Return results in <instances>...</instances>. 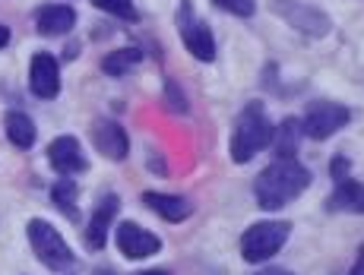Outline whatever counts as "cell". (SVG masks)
I'll return each instance as SVG.
<instances>
[{
  "instance_id": "15",
  "label": "cell",
  "mask_w": 364,
  "mask_h": 275,
  "mask_svg": "<svg viewBox=\"0 0 364 275\" xmlns=\"http://www.w3.org/2000/svg\"><path fill=\"white\" fill-rule=\"evenodd\" d=\"M279 10L285 13V16L291 19V23L298 26L301 32H307V35H326L330 32V19L323 16L320 10H311V6H304V4H279Z\"/></svg>"
},
{
  "instance_id": "12",
  "label": "cell",
  "mask_w": 364,
  "mask_h": 275,
  "mask_svg": "<svg viewBox=\"0 0 364 275\" xmlns=\"http://www.w3.org/2000/svg\"><path fill=\"white\" fill-rule=\"evenodd\" d=\"M143 203L152 209L156 215H162L165 222H184V218H191L193 212V203L187 200V196H171V193H143Z\"/></svg>"
},
{
  "instance_id": "23",
  "label": "cell",
  "mask_w": 364,
  "mask_h": 275,
  "mask_svg": "<svg viewBox=\"0 0 364 275\" xmlns=\"http://www.w3.org/2000/svg\"><path fill=\"white\" fill-rule=\"evenodd\" d=\"M330 171H333V180H342V178L348 174V161L342 158V155H336L333 165H330Z\"/></svg>"
},
{
  "instance_id": "7",
  "label": "cell",
  "mask_w": 364,
  "mask_h": 275,
  "mask_svg": "<svg viewBox=\"0 0 364 275\" xmlns=\"http://www.w3.org/2000/svg\"><path fill=\"white\" fill-rule=\"evenodd\" d=\"M117 250L127 259H146L162 250V241L149 231H143L136 222H121L117 225Z\"/></svg>"
},
{
  "instance_id": "14",
  "label": "cell",
  "mask_w": 364,
  "mask_h": 275,
  "mask_svg": "<svg viewBox=\"0 0 364 275\" xmlns=\"http://www.w3.org/2000/svg\"><path fill=\"white\" fill-rule=\"evenodd\" d=\"M330 209H333V212L364 215V183L352 180V178L336 180V190H333V196H330Z\"/></svg>"
},
{
  "instance_id": "2",
  "label": "cell",
  "mask_w": 364,
  "mask_h": 275,
  "mask_svg": "<svg viewBox=\"0 0 364 275\" xmlns=\"http://www.w3.org/2000/svg\"><path fill=\"white\" fill-rule=\"evenodd\" d=\"M272 130H276V126L269 124V117H266L263 104H260V102H250L247 108L241 111L237 124H235L232 161L244 165V161H250L257 152H263L266 146L272 143Z\"/></svg>"
},
{
  "instance_id": "20",
  "label": "cell",
  "mask_w": 364,
  "mask_h": 275,
  "mask_svg": "<svg viewBox=\"0 0 364 275\" xmlns=\"http://www.w3.org/2000/svg\"><path fill=\"white\" fill-rule=\"evenodd\" d=\"M99 10L111 13V16H121V19H136V10H133V0H92Z\"/></svg>"
},
{
  "instance_id": "8",
  "label": "cell",
  "mask_w": 364,
  "mask_h": 275,
  "mask_svg": "<svg viewBox=\"0 0 364 275\" xmlns=\"http://www.w3.org/2000/svg\"><path fill=\"white\" fill-rule=\"evenodd\" d=\"M48 161H51V168L58 174H80L86 171V155L80 149V139L76 136H58L51 146H48Z\"/></svg>"
},
{
  "instance_id": "17",
  "label": "cell",
  "mask_w": 364,
  "mask_h": 275,
  "mask_svg": "<svg viewBox=\"0 0 364 275\" xmlns=\"http://www.w3.org/2000/svg\"><path fill=\"white\" fill-rule=\"evenodd\" d=\"M301 136H304V130H301V121H295V117H285L282 126H276V130H272V143H276L279 158H295Z\"/></svg>"
},
{
  "instance_id": "28",
  "label": "cell",
  "mask_w": 364,
  "mask_h": 275,
  "mask_svg": "<svg viewBox=\"0 0 364 275\" xmlns=\"http://www.w3.org/2000/svg\"><path fill=\"white\" fill-rule=\"evenodd\" d=\"M95 275H114V272H111V269H99V272H95Z\"/></svg>"
},
{
  "instance_id": "5",
  "label": "cell",
  "mask_w": 364,
  "mask_h": 275,
  "mask_svg": "<svg viewBox=\"0 0 364 275\" xmlns=\"http://www.w3.org/2000/svg\"><path fill=\"white\" fill-rule=\"evenodd\" d=\"M178 29H181V38H184L187 51L193 54L197 60H215V38L209 32V26L203 23L200 16H193V6L191 0H184L178 10Z\"/></svg>"
},
{
  "instance_id": "16",
  "label": "cell",
  "mask_w": 364,
  "mask_h": 275,
  "mask_svg": "<svg viewBox=\"0 0 364 275\" xmlns=\"http://www.w3.org/2000/svg\"><path fill=\"white\" fill-rule=\"evenodd\" d=\"M4 126H6V139H10L16 149H32L35 124H32L29 114H23V111H10V114L4 117Z\"/></svg>"
},
{
  "instance_id": "26",
  "label": "cell",
  "mask_w": 364,
  "mask_h": 275,
  "mask_svg": "<svg viewBox=\"0 0 364 275\" xmlns=\"http://www.w3.org/2000/svg\"><path fill=\"white\" fill-rule=\"evenodd\" d=\"M6 41H10V29H6V26H0V48H6Z\"/></svg>"
},
{
  "instance_id": "19",
  "label": "cell",
  "mask_w": 364,
  "mask_h": 275,
  "mask_svg": "<svg viewBox=\"0 0 364 275\" xmlns=\"http://www.w3.org/2000/svg\"><path fill=\"white\" fill-rule=\"evenodd\" d=\"M51 200H54V206H58L67 218H73V222L80 218V212H76V183L70 178L54 183V187H51Z\"/></svg>"
},
{
  "instance_id": "11",
  "label": "cell",
  "mask_w": 364,
  "mask_h": 275,
  "mask_svg": "<svg viewBox=\"0 0 364 275\" xmlns=\"http://www.w3.org/2000/svg\"><path fill=\"white\" fill-rule=\"evenodd\" d=\"M117 209H121V200H117V196H105L99 203V209L92 212V222H89V228H86V244L92 247V250H102L105 241H108V228H111V222H114Z\"/></svg>"
},
{
  "instance_id": "18",
  "label": "cell",
  "mask_w": 364,
  "mask_h": 275,
  "mask_svg": "<svg viewBox=\"0 0 364 275\" xmlns=\"http://www.w3.org/2000/svg\"><path fill=\"white\" fill-rule=\"evenodd\" d=\"M139 60H143V51H139V48H121V51H111L108 58L102 60V70L108 76H124V73H130Z\"/></svg>"
},
{
  "instance_id": "13",
  "label": "cell",
  "mask_w": 364,
  "mask_h": 275,
  "mask_svg": "<svg viewBox=\"0 0 364 275\" xmlns=\"http://www.w3.org/2000/svg\"><path fill=\"white\" fill-rule=\"evenodd\" d=\"M35 26L41 35H67L76 26V13L67 4H48L35 13Z\"/></svg>"
},
{
  "instance_id": "25",
  "label": "cell",
  "mask_w": 364,
  "mask_h": 275,
  "mask_svg": "<svg viewBox=\"0 0 364 275\" xmlns=\"http://www.w3.org/2000/svg\"><path fill=\"white\" fill-rule=\"evenodd\" d=\"M257 275H295V272H289V269H272V266H269V269H263V272H257Z\"/></svg>"
},
{
  "instance_id": "24",
  "label": "cell",
  "mask_w": 364,
  "mask_h": 275,
  "mask_svg": "<svg viewBox=\"0 0 364 275\" xmlns=\"http://www.w3.org/2000/svg\"><path fill=\"white\" fill-rule=\"evenodd\" d=\"M348 275H364V247H361V257H358V263L352 266V272Z\"/></svg>"
},
{
  "instance_id": "6",
  "label": "cell",
  "mask_w": 364,
  "mask_h": 275,
  "mask_svg": "<svg viewBox=\"0 0 364 275\" xmlns=\"http://www.w3.org/2000/svg\"><path fill=\"white\" fill-rule=\"evenodd\" d=\"M348 108L346 104H336V102H314L307 108L304 121H301V130L304 136L311 139H330L333 133H339L342 126L348 124Z\"/></svg>"
},
{
  "instance_id": "1",
  "label": "cell",
  "mask_w": 364,
  "mask_h": 275,
  "mask_svg": "<svg viewBox=\"0 0 364 275\" xmlns=\"http://www.w3.org/2000/svg\"><path fill=\"white\" fill-rule=\"evenodd\" d=\"M311 183V171L304 165H298L295 158H279L276 165H269L260 178L254 180V193L260 209L272 212V209L289 206L295 196H301Z\"/></svg>"
},
{
  "instance_id": "27",
  "label": "cell",
  "mask_w": 364,
  "mask_h": 275,
  "mask_svg": "<svg viewBox=\"0 0 364 275\" xmlns=\"http://www.w3.org/2000/svg\"><path fill=\"white\" fill-rule=\"evenodd\" d=\"M133 275H168L165 269H146V272H133Z\"/></svg>"
},
{
  "instance_id": "3",
  "label": "cell",
  "mask_w": 364,
  "mask_h": 275,
  "mask_svg": "<svg viewBox=\"0 0 364 275\" xmlns=\"http://www.w3.org/2000/svg\"><path fill=\"white\" fill-rule=\"evenodd\" d=\"M26 231H29V244H32L35 257H38L48 269H54V272L73 269V263H76L73 250L67 247V241L58 234V228H54L51 222H45V218H32Z\"/></svg>"
},
{
  "instance_id": "10",
  "label": "cell",
  "mask_w": 364,
  "mask_h": 275,
  "mask_svg": "<svg viewBox=\"0 0 364 275\" xmlns=\"http://www.w3.org/2000/svg\"><path fill=\"white\" fill-rule=\"evenodd\" d=\"M92 143H95V149H99L105 158H111V161H124L127 158V152H130L127 133H124V126L114 124V121H99L95 124L92 126Z\"/></svg>"
},
{
  "instance_id": "22",
  "label": "cell",
  "mask_w": 364,
  "mask_h": 275,
  "mask_svg": "<svg viewBox=\"0 0 364 275\" xmlns=\"http://www.w3.org/2000/svg\"><path fill=\"white\" fill-rule=\"evenodd\" d=\"M165 104H171V108H174V111H181V114L187 111L184 95L178 92V86H174V82H168V86H165Z\"/></svg>"
},
{
  "instance_id": "21",
  "label": "cell",
  "mask_w": 364,
  "mask_h": 275,
  "mask_svg": "<svg viewBox=\"0 0 364 275\" xmlns=\"http://www.w3.org/2000/svg\"><path fill=\"white\" fill-rule=\"evenodd\" d=\"M219 10H228L235 13V16H254L257 10V0H213Z\"/></svg>"
},
{
  "instance_id": "9",
  "label": "cell",
  "mask_w": 364,
  "mask_h": 275,
  "mask_svg": "<svg viewBox=\"0 0 364 275\" xmlns=\"http://www.w3.org/2000/svg\"><path fill=\"white\" fill-rule=\"evenodd\" d=\"M29 89L38 98H54L60 92V70H58V60H54L51 54L41 51V54H35V58H32Z\"/></svg>"
},
{
  "instance_id": "4",
  "label": "cell",
  "mask_w": 364,
  "mask_h": 275,
  "mask_svg": "<svg viewBox=\"0 0 364 275\" xmlns=\"http://www.w3.org/2000/svg\"><path fill=\"white\" fill-rule=\"evenodd\" d=\"M291 234L289 222H257L244 231L241 237V257L244 263H266L269 257H276L285 247Z\"/></svg>"
}]
</instances>
